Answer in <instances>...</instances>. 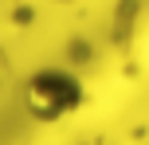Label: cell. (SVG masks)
Here are the masks:
<instances>
[{"mask_svg":"<svg viewBox=\"0 0 149 145\" xmlns=\"http://www.w3.org/2000/svg\"><path fill=\"white\" fill-rule=\"evenodd\" d=\"M86 102L82 78L63 67H39L24 83V106L36 122H63Z\"/></svg>","mask_w":149,"mask_h":145,"instance_id":"cell-1","label":"cell"}]
</instances>
